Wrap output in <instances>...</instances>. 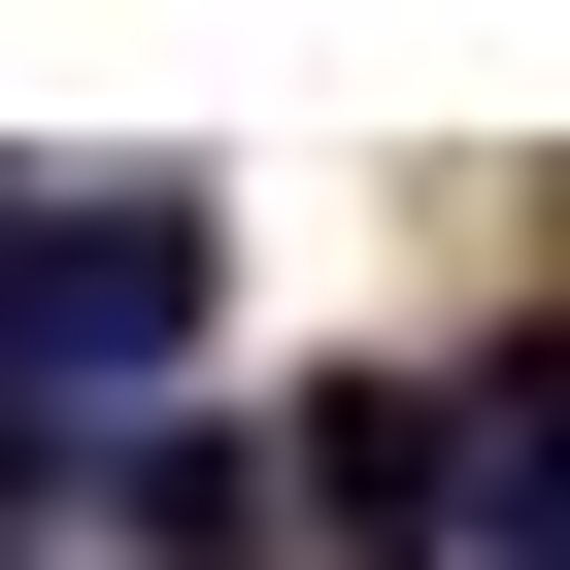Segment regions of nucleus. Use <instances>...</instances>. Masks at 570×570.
<instances>
[{"instance_id": "obj_1", "label": "nucleus", "mask_w": 570, "mask_h": 570, "mask_svg": "<svg viewBox=\"0 0 570 570\" xmlns=\"http://www.w3.org/2000/svg\"><path fill=\"white\" fill-rule=\"evenodd\" d=\"M168 303H202V235H168V202H68V235H0V403H68V370H168Z\"/></svg>"}, {"instance_id": "obj_2", "label": "nucleus", "mask_w": 570, "mask_h": 570, "mask_svg": "<svg viewBox=\"0 0 570 570\" xmlns=\"http://www.w3.org/2000/svg\"><path fill=\"white\" fill-rule=\"evenodd\" d=\"M303 503L336 537H470V403H303Z\"/></svg>"}, {"instance_id": "obj_3", "label": "nucleus", "mask_w": 570, "mask_h": 570, "mask_svg": "<svg viewBox=\"0 0 570 570\" xmlns=\"http://www.w3.org/2000/svg\"><path fill=\"white\" fill-rule=\"evenodd\" d=\"M470 503H503V570H570V336L470 370Z\"/></svg>"}]
</instances>
